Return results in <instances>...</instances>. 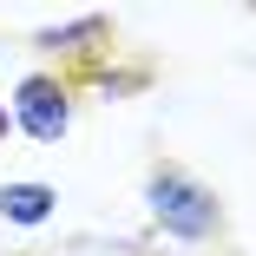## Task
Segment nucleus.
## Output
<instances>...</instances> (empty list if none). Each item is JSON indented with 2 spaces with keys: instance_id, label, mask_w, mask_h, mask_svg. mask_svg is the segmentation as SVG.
I'll list each match as a JSON object with an SVG mask.
<instances>
[{
  "instance_id": "f257e3e1",
  "label": "nucleus",
  "mask_w": 256,
  "mask_h": 256,
  "mask_svg": "<svg viewBox=\"0 0 256 256\" xmlns=\"http://www.w3.org/2000/svg\"><path fill=\"white\" fill-rule=\"evenodd\" d=\"M144 210H151V224H158L171 243H217L224 236V197L204 184L190 164H178V158H158L144 171Z\"/></svg>"
},
{
  "instance_id": "f03ea898",
  "label": "nucleus",
  "mask_w": 256,
  "mask_h": 256,
  "mask_svg": "<svg viewBox=\"0 0 256 256\" xmlns=\"http://www.w3.org/2000/svg\"><path fill=\"white\" fill-rule=\"evenodd\" d=\"M72 112H79L72 72H20V79H14V132H20V138L60 144V138L72 132Z\"/></svg>"
},
{
  "instance_id": "7ed1b4c3",
  "label": "nucleus",
  "mask_w": 256,
  "mask_h": 256,
  "mask_svg": "<svg viewBox=\"0 0 256 256\" xmlns=\"http://www.w3.org/2000/svg\"><path fill=\"white\" fill-rule=\"evenodd\" d=\"M112 40H118V20H112L106 7L72 14V20H60V26H33V46H40V53H53L60 66H72V72L98 66V53H106Z\"/></svg>"
},
{
  "instance_id": "20e7f679",
  "label": "nucleus",
  "mask_w": 256,
  "mask_h": 256,
  "mask_svg": "<svg viewBox=\"0 0 256 256\" xmlns=\"http://www.w3.org/2000/svg\"><path fill=\"white\" fill-rule=\"evenodd\" d=\"M60 217V190L46 178H7L0 184V224L7 230H46Z\"/></svg>"
},
{
  "instance_id": "39448f33",
  "label": "nucleus",
  "mask_w": 256,
  "mask_h": 256,
  "mask_svg": "<svg viewBox=\"0 0 256 256\" xmlns=\"http://www.w3.org/2000/svg\"><path fill=\"white\" fill-rule=\"evenodd\" d=\"M72 86H98V92H112V98H125V92H144L151 86V72L144 66H86V72H72Z\"/></svg>"
},
{
  "instance_id": "423d86ee",
  "label": "nucleus",
  "mask_w": 256,
  "mask_h": 256,
  "mask_svg": "<svg viewBox=\"0 0 256 256\" xmlns=\"http://www.w3.org/2000/svg\"><path fill=\"white\" fill-rule=\"evenodd\" d=\"M14 132V106H0V138H7Z\"/></svg>"
}]
</instances>
